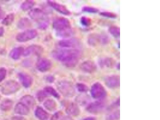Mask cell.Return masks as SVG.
<instances>
[{"instance_id":"obj_43","label":"cell","mask_w":160,"mask_h":120,"mask_svg":"<svg viewBox=\"0 0 160 120\" xmlns=\"http://www.w3.org/2000/svg\"><path fill=\"white\" fill-rule=\"evenodd\" d=\"M61 120H73L71 117L69 116H66L63 117Z\"/></svg>"},{"instance_id":"obj_25","label":"cell","mask_w":160,"mask_h":120,"mask_svg":"<svg viewBox=\"0 0 160 120\" xmlns=\"http://www.w3.org/2000/svg\"><path fill=\"white\" fill-rule=\"evenodd\" d=\"M35 2L33 1H27L23 2L21 5V9L24 11L31 9L34 6Z\"/></svg>"},{"instance_id":"obj_15","label":"cell","mask_w":160,"mask_h":120,"mask_svg":"<svg viewBox=\"0 0 160 120\" xmlns=\"http://www.w3.org/2000/svg\"><path fill=\"white\" fill-rule=\"evenodd\" d=\"M22 84L25 88L30 87L33 83V78L29 75L24 73H19L18 75Z\"/></svg>"},{"instance_id":"obj_11","label":"cell","mask_w":160,"mask_h":120,"mask_svg":"<svg viewBox=\"0 0 160 120\" xmlns=\"http://www.w3.org/2000/svg\"><path fill=\"white\" fill-rule=\"evenodd\" d=\"M104 109V103L100 101H96L89 104L86 110L92 114H98L101 113Z\"/></svg>"},{"instance_id":"obj_39","label":"cell","mask_w":160,"mask_h":120,"mask_svg":"<svg viewBox=\"0 0 160 120\" xmlns=\"http://www.w3.org/2000/svg\"><path fill=\"white\" fill-rule=\"evenodd\" d=\"M48 81L49 82H53L55 78H54V77H52V76H49L46 78Z\"/></svg>"},{"instance_id":"obj_35","label":"cell","mask_w":160,"mask_h":120,"mask_svg":"<svg viewBox=\"0 0 160 120\" xmlns=\"http://www.w3.org/2000/svg\"><path fill=\"white\" fill-rule=\"evenodd\" d=\"M49 26V21L48 20H44L38 23V28L42 30L47 29Z\"/></svg>"},{"instance_id":"obj_37","label":"cell","mask_w":160,"mask_h":120,"mask_svg":"<svg viewBox=\"0 0 160 120\" xmlns=\"http://www.w3.org/2000/svg\"><path fill=\"white\" fill-rule=\"evenodd\" d=\"M5 16V12L0 8V20L3 19Z\"/></svg>"},{"instance_id":"obj_17","label":"cell","mask_w":160,"mask_h":120,"mask_svg":"<svg viewBox=\"0 0 160 120\" xmlns=\"http://www.w3.org/2000/svg\"><path fill=\"white\" fill-rule=\"evenodd\" d=\"M66 112L69 115L78 116L80 113V109L78 106L75 103H71L68 106L66 109Z\"/></svg>"},{"instance_id":"obj_23","label":"cell","mask_w":160,"mask_h":120,"mask_svg":"<svg viewBox=\"0 0 160 120\" xmlns=\"http://www.w3.org/2000/svg\"><path fill=\"white\" fill-rule=\"evenodd\" d=\"M13 105V103L9 99H6L3 100L0 105V108L2 111H7L10 110Z\"/></svg>"},{"instance_id":"obj_33","label":"cell","mask_w":160,"mask_h":120,"mask_svg":"<svg viewBox=\"0 0 160 120\" xmlns=\"http://www.w3.org/2000/svg\"><path fill=\"white\" fill-rule=\"evenodd\" d=\"M48 96V94L45 91H40L37 94V97L40 102L43 101Z\"/></svg>"},{"instance_id":"obj_4","label":"cell","mask_w":160,"mask_h":120,"mask_svg":"<svg viewBox=\"0 0 160 120\" xmlns=\"http://www.w3.org/2000/svg\"><path fill=\"white\" fill-rule=\"evenodd\" d=\"M92 96L94 99L101 100L104 99L107 95V91L102 84L95 82L92 86L91 90Z\"/></svg>"},{"instance_id":"obj_14","label":"cell","mask_w":160,"mask_h":120,"mask_svg":"<svg viewBox=\"0 0 160 120\" xmlns=\"http://www.w3.org/2000/svg\"><path fill=\"white\" fill-rule=\"evenodd\" d=\"M48 3L54 9L60 13L65 15H69L71 14L70 12L68 10L66 7L58 3L55 1H48Z\"/></svg>"},{"instance_id":"obj_27","label":"cell","mask_w":160,"mask_h":120,"mask_svg":"<svg viewBox=\"0 0 160 120\" xmlns=\"http://www.w3.org/2000/svg\"><path fill=\"white\" fill-rule=\"evenodd\" d=\"M15 19V16L13 14H9L4 18L2 21V24L5 26H9L13 23Z\"/></svg>"},{"instance_id":"obj_26","label":"cell","mask_w":160,"mask_h":120,"mask_svg":"<svg viewBox=\"0 0 160 120\" xmlns=\"http://www.w3.org/2000/svg\"><path fill=\"white\" fill-rule=\"evenodd\" d=\"M109 32L115 38H118L120 37V29L119 27L112 26L109 28Z\"/></svg>"},{"instance_id":"obj_36","label":"cell","mask_w":160,"mask_h":120,"mask_svg":"<svg viewBox=\"0 0 160 120\" xmlns=\"http://www.w3.org/2000/svg\"><path fill=\"white\" fill-rule=\"evenodd\" d=\"M6 70L5 68H0V83L5 78Z\"/></svg>"},{"instance_id":"obj_6","label":"cell","mask_w":160,"mask_h":120,"mask_svg":"<svg viewBox=\"0 0 160 120\" xmlns=\"http://www.w3.org/2000/svg\"><path fill=\"white\" fill-rule=\"evenodd\" d=\"M38 33L35 29H28L19 33L16 36L18 42H26L33 39L37 37Z\"/></svg>"},{"instance_id":"obj_21","label":"cell","mask_w":160,"mask_h":120,"mask_svg":"<svg viewBox=\"0 0 160 120\" xmlns=\"http://www.w3.org/2000/svg\"><path fill=\"white\" fill-rule=\"evenodd\" d=\"M35 115L40 120H46L49 118L48 113L42 108L38 107L35 111Z\"/></svg>"},{"instance_id":"obj_19","label":"cell","mask_w":160,"mask_h":120,"mask_svg":"<svg viewBox=\"0 0 160 120\" xmlns=\"http://www.w3.org/2000/svg\"><path fill=\"white\" fill-rule=\"evenodd\" d=\"M24 49L23 47H18L13 49L10 53V56L14 60L19 59L24 53Z\"/></svg>"},{"instance_id":"obj_12","label":"cell","mask_w":160,"mask_h":120,"mask_svg":"<svg viewBox=\"0 0 160 120\" xmlns=\"http://www.w3.org/2000/svg\"><path fill=\"white\" fill-rule=\"evenodd\" d=\"M43 49L41 46L37 45H31L24 49L23 55L24 56H29L31 55H39L42 54Z\"/></svg>"},{"instance_id":"obj_28","label":"cell","mask_w":160,"mask_h":120,"mask_svg":"<svg viewBox=\"0 0 160 120\" xmlns=\"http://www.w3.org/2000/svg\"><path fill=\"white\" fill-rule=\"evenodd\" d=\"M44 91L47 94H49L55 98H59V94L56 90L51 86H46L44 89Z\"/></svg>"},{"instance_id":"obj_10","label":"cell","mask_w":160,"mask_h":120,"mask_svg":"<svg viewBox=\"0 0 160 120\" xmlns=\"http://www.w3.org/2000/svg\"><path fill=\"white\" fill-rule=\"evenodd\" d=\"M36 67L40 71L45 72L51 69L52 63L51 60L46 58H41L37 61Z\"/></svg>"},{"instance_id":"obj_7","label":"cell","mask_w":160,"mask_h":120,"mask_svg":"<svg viewBox=\"0 0 160 120\" xmlns=\"http://www.w3.org/2000/svg\"><path fill=\"white\" fill-rule=\"evenodd\" d=\"M29 15L33 20L38 21V23L48 20L44 12L38 8H35L31 10L29 12Z\"/></svg>"},{"instance_id":"obj_13","label":"cell","mask_w":160,"mask_h":120,"mask_svg":"<svg viewBox=\"0 0 160 120\" xmlns=\"http://www.w3.org/2000/svg\"><path fill=\"white\" fill-rule=\"evenodd\" d=\"M80 68L85 73H91L95 71L97 67L93 62L91 60H86L81 64Z\"/></svg>"},{"instance_id":"obj_16","label":"cell","mask_w":160,"mask_h":120,"mask_svg":"<svg viewBox=\"0 0 160 120\" xmlns=\"http://www.w3.org/2000/svg\"><path fill=\"white\" fill-rule=\"evenodd\" d=\"M15 113L20 115H27L29 114V108L21 103H17L15 108Z\"/></svg>"},{"instance_id":"obj_31","label":"cell","mask_w":160,"mask_h":120,"mask_svg":"<svg viewBox=\"0 0 160 120\" xmlns=\"http://www.w3.org/2000/svg\"><path fill=\"white\" fill-rule=\"evenodd\" d=\"M81 24L85 27L89 26L91 24V20L89 18L86 16H82L80 20Z\"/></svg>"},{"instance_id":"obj_32","label":"cell","mask_w":160,"mask_h":120,"mask_svg":"<svg viewBox=\"0 0 160 120\" xmlns=\"http://www.w3.org/2000/svg\"><path fill=\"white\" fill-rule=\"evenodd\" d=\"M77 90L80 92H86L89 90V88L86 85L83 83H78L77 85Z\"/></svg>"},{"instance_id":"obj_20","label":"cell","mask_w":160,"mask_h":120,"mask_svg":"<svg viewBox=\"0 0 160 120\" xmlns=\"http://www.w3.org/2000/svg\"><path fill=\"white\" fill-rule=\"evenodd\" d=\"M99 64L102 68H111L114 65V61L110 58H104L99 60Z\"/></svg>"},{"instance_id":"obj_29","label":"cell","mask_w":160,"mask_h":120,"mask_svg":"<svg viewBox=\"0 0 160 120\" xmlns=\"http://www.w3.org/2000/svg\"><path fill=\"white\" fill-rule=\"evenodd\" d=\"M120 117L119 111L113 112L107 117L106 120H118Z\"/></svg>"},{"instance_id":"obj_9","label":"cell","mask_w":160,"mask_h":120,"mask_svg":"<svg viewBox=\"0 0 160 120\" xmlns=\"http://www.w3.org/2000/svg\"><path fill=\"white\" fill-rule=\"evenodd\" d=\"M104 82L106 85L110 88H117L120 86V77L117 75L107 76L104 78Z\"/></svg>"},{"instance_id":"obj_42","label":"cell","mask_w":160,"mask_h":120,"mask_svg":"<svg viewBox=\"0 0 160 120\" xmlns=\"http://www.w3.org/2000/svg\"><path fill=\"white\" fill-rule=\"evenodd\" d=\"M83 120H96V119L95 117H89L84 118Z\"/></svg>"},{"instance_id":"obj_18","label":"cell","mask_w":160,"mask_h":120,"mask_svg":"<svg viewBox=\"0 0 160 120\" xmlns=\"http://www.w3.org/2000/svg\"><path fill=\"white\" fill-rule=\"evenodd\" d=\"M21 103L28 108L33 107L35 104V100L34 98L30 95L23 96L20 99Z\"/></svg>"},{"instance_id":"obj_38","label":"cell","mask_w":160,"mask_h":120,"mask_svg":"<svg viewBox=\"0 0 160 120\" xmlns=\"http://www.w3.org/2000/svg\"><path fill=\"white\" fill-rule=\"evenodd\" d=\"M11 120H25V119L22 117H14L11 118Z\"/></svg>"},{"instance_id":"obj_5","label":"cell","mask_w":160,"mask_h":120,"mask_svg":"<svg viewBox=\"0 0 160 120\" xmlns=\"http://www.w3.org/2000/svg\"><path fill=\"white\" fill-rule=\"evenodd\" d=\"M20 85L16 81L11 80L6 82L2 86L1 91L5 95L15 93L20 89Z\"/></svg>"},{"instance_id":"obj_44","label":"cell","mask_w":160,"mask_h":120,"mask_svg":"<svg viewBox=\"0 0 160 120\" xmlns=\"http://www.w3.org/2000/svg\"><path fill=\"white\" fill-rule=\"evenodd\" d=\"M0 98H1V96H0Z\"/></svg>"},{"instance_id":"obj_1","label":"cell","mask_w":160,"mask_h":120,"mask_svg":"<svg viewBox=\"0 0 160 120\" xmlns=\"http://www.w3.org/2000/svg\"><path fill=\"white\" fill-rule=\"evenodd\" d=\"M52 57L66 66L74 67L79 60L81 52L77 49H61L54 50L51 53Z\"/></svg>"},{"instance_id":"obj_24","label":"cell","mask_w":160,"mask_h":120,"mask_svg":"<svg viewBox=\"0 0 160 120\" xmlns=\"http://www.w3.org/2000/svg\"><path fill=\"white\" fill-rule=\"evenodd\" d=\"M43 105L48 110L52 111L56 109V104L54 100L48 99L44 103Z\"/></svg>"},{"instance_id":"obj_40","label":"cell","mask_w":160,"mask_h":120,"mask_svg":"<svg viewBox=\"0 0 160 120\" xmlns=\"http://www.w3.org/2000/svg\"><path fill=\"white\" fill-rule=\"evenodd\" d=\"M59 118V113H56L54 115V116H53L52 118V120H57L58 118Z\"/></svg>"},{"instance_id":"obj_41","label":"cell","mask_w":160,"mask_h":120,"mask_svg":"<svg viewBox=\"0 0 160 120\" xmlns=\"http://www.w3.org/2000/svg\"><path fill=\"white\" fill-rule=\"evenodd\" d=\"M4 33V29L2 27H0V37H2Z\"/></svg>"},{"instance_id":"obj_34","label":"cell","mask_w":160,"mask_h":120,"mask_svg":"<svg viewBox=\"0 0 160 120\" xmlns=\"http://www.w3.org/2000/svg\"><path fill=\"white\" fill-rule=\"evenodd\" d=\"M100 15L104 17L109 18H115L117 15L113 13L109 12H103L100 13Z\"/></svg>"},{"instance_id":"obj_2","label":"cell","mask_w":160,"mask_h":120,"mask_svg":"<svg viewBox=\"0 0 160 120\" xmlns=\"http://www.w3.org/2000/svg\"><path fill=\"white\" fill-rule=\"evenodd\" d=\"M53 27L56 30L57 35L61 37H69L73 33L70 22L66 18H56L53 23Z\"/></svg>"},{"instance_id":"obj_3","label":"cell","mask_w":160,"mask_h":120,"mask_svg":"<svg viewBox=\"0 0 160 120\" xmlns=\"http://www.w3.org/2000/svg\"><path fill=\"white\" fill-rule=\"evenodd\" d=\"M57 87L60 93L65 97H71L74 95L75 91L74 86L69 81H62L58 82Z\"/></svg>"},{"instance_id":"obj_22","label":"cell","mask_w":160,"mask_h":120,"mask_svg":"<svg viewBox=\"0 0 160 120\" xmlns=\"http://www.w3.org/2000/svg\"><path fill=\"white\" fill-rule=\"evenodd\" d=\"M32 23L29 19L23 18L20 19L18 22V27L21 29H27L31 26Z\"/></svg>"},{"instance_id":"obj_8","label":"cell","mask_w":160,"mask_h":120,"mask_svg":"<svg viewBox=\"0 0 160 120\" xmlns=\"http://www.w3.org/2000/svg\"><path fill=\"white\" fill-rule=\"evenodd\" d=\"M59 45L64 49H77L80 45L79 41L76 38L61 40L59 42Z\"/></svg>"},{"instance_id":"obj_30","label":"cell","mask_w":160,"mask_h":120,"mask_svg":"<svg viewBox=\"0 0 160 120\" xmlns=\"http://www.w3.org/2000/svg\"><path fill=\"white\" fill-rule=\"evenodd\" d=\"M82 10L85 12L91 13H96L99 11V10L96 8L89 6H84L82 8Z\"/></svg>"}]
</instances>
